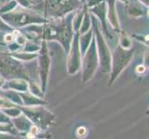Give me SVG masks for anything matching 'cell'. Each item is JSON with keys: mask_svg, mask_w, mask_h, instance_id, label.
<instances>
[{"mask_svg": "<svg viewBox=\"0 0 149 139\" xmlns=\"http://www.w3.org/2000/svg\"><path fill=\"white\" fill-rule=\"evenodd\" d=\"M145 71V69H143V67H138V71Z\"/></svg>", "mask_w": 149, "mask_h": 139, "instance_id": "6da1fadb", "label": "cell"}]
</instances>
